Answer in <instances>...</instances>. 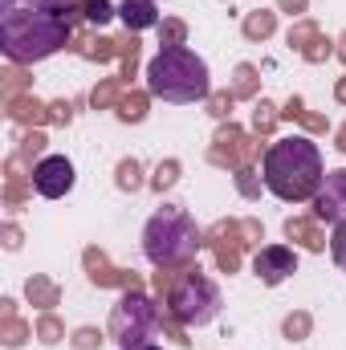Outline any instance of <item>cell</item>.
Here are the masks:
<instances>
[{"instance_id": "6da1fadb", "label": "cell", "mask_w": 346, "mask_h": 350, "mask_svg": "<svg viewBox=\"0 0 346 350\" xmlns=\"http://www.w3.org/2000/svg\"><path fill=\"white\" fill-rule=\"evenodd\" d=\"M265 187L285 200V204H306L318 196L322 187V151L318 143H310L306 135H285V139H273V147L265 151Z\"/></svg>"}, {"instance_id": "7a4b0ae2", "label": "cell", "mask_w": 346, "mask_h": 350, "mask_svg": "<svg viewBox=\"0 0 346 350\" xmlns=\"http://www.w3.org/2000/svg\"><path fill=\"white\" fill-rule=\"evenodd\" d=\"M74 41L70 21L57 12H37V8H12L0 16V49L12 66H33L53 57Z\"/></svg>"}, {"instance_id": "3957f363", "label": "cell", "mask_w": 346, "mask_h": 350, "mask_svg": "<svg viewBox=\"0 0 346 350\" xmlns=\"http://www.w3.org/2000/svg\"><path fill=\"white\" fill-rule=\"evenodd\" d=\"M147 90L151 98H163L172 106H187V102H208L212 82H208V62L200 53H191L187 45L175 49H159L147 62Z\"/></svg>"}, {"instance_id": "277c9868", "label": "cell", "mask_w": 346, "mask_h": 350, "mask_svg": "<svg viewBox=\"0 0 346 350\" xmlns=\"http://www.w3.org/2000/svg\"><path fill=\"white\" fill-rule=\"evenodd\" d=\"M200 249H204V232L196 228L191 212L179 204H163L143 228V253L155 269H183L196 261Z\"/></svg>"}, {"instance_id": "5b68a950", "label": "cell", "mask_w": 346, "mask_h": 350, "mask_svg": "<svg viewBox=\"0 0 346 350\" xmlns=\"http://www.w3.org/2000/svg\"><path fill=\"white\" fill-rule=\"evenodd\" d=\"M163 306H168V314H172L175 322H183V326H208L220 314L224 301H220V285L200 265H183L179 277H175V285L163 297Z\"/></svg>"}, {"instance_id": "8992f818", "label": "cell", "mask_w": 346, "mask_h": 350, "mask_svg": "<svg viewBox=\"0 0 346 350\" xmlns=\"http://www.w3.org/2000/svg\"><path fill=\"white\" fill-rule=\"evenodd\" d=\"M159 306H155V297H147L143 289H122V297L114 301V310H110V338L118 342V347H143L151 334H155V326H159Z\"/></svg>"}, {"instance_id": "52a82bcc", "label": "cell", "mask_w": 346, "mask_h": 350, "mask_svg": "<svg viewBox=\"0 0 346 350\" xmlns=\"http://www.w3.org/2000/svg\"><path fill=\"white\" fill-rule=\"evenodd\" d=\"M261 159V135H245L232 118L220 122L212 147H208V163L212 167H228V172H241V167H253Z\"/></svg>"}, {"instance_id": "ba28073f", "label": "cell", "mask_w": 346, "mask_h": 350, "mask_svg": "<svg viewBox=\"0 0 346 350\" xmlns=\"http://www.w3.org/2000/svg\"><path fill=\"white\" fill-rule=\"evenodd\" d=\"M204 245L212 249L220 273H237L245 249H249V237H245V224H241V220H216V224L204 232Z\"/></svg>"}, {"instance_id": "9c48e42d", "label": "cell", "mask_w": 346, "mask_h": 350, "mask_svg": "<svg viewBox=\"0 0 346 350\" xmlns=\"http://www.w3.org/2000/svg\"><path fill=\"white\" fill-rule=\"evenodd\" d=\"M82 269H86L90 285H98V289H143V277L139 273L110 265V257L98 245H90L86 253H82Z\"/></svg>"}, {"instance_id": "30bf717a", "label": "cell", "mask_w": 346, "mask_h": 350, "mask_svg": "<svg viewBox=\"0 0 346 350\" xmlns=\"http://www.w3.org/2000/svg\"><path fill=\"white\" fill-rule=\"evenodd\" d=\"M310 216L322 224H343L346 220V167H334V172H326L322 179V187H318V196H314V208H310Z\"/></svg>"}, {"instance_id": "8fae6325", "label": "cell", "mask_w": 346, "mask_h": 350, "mask_svg": "<svg viewBox=\"0 0 346 350\" xmlns=\"http://www.w3.org/2000/svg\"><path fill=\"white\" fill-rule=\"evenodd\" d=\"M33 187H37V196H45V200H62V196L74 187V163H70L66 155H45V159H37V167H33Z\"/></svg>"}, {"instance_id": "7c38bea8", "label": "cell", "mask_w": 346, "mask_h": 350, "mask_svg": "<svg viewBox=\"0 0 346 350\" xmlns=\"http://www.w3.org/2000/svg\"><path fill=\"white\" fill-rule=\"evenodd\" d=\"M253 273L261 277V285H281L285 277L297 273V253L289 245H265L253 257Z\"/></svg>"}, {"instance_id": "4fadbf2b", "label": "cell", "mask_w": 346, "mask_h": 350, "mask_svg": "<svg viewBox=\"0 0 346 350\" xmlns=\"http://www.w3.org/2000/svg\"><path fill=\"white\" fill-rule=\"evenodd\" d=\"M285 237L297 245V249H306V253H326V232H322V224L314 220V216H289L285 220Z\"/></svg>"}, {"instance_id": "5bb4252c", "label": "cell", "mask_w": 346, "mask_h": 350, "mask_svg": "<svg viewBox=\"0 0 346 350\" xmlns=\"http://www.w3.org/2000/svg\"><path fill=\"white\" fill-rule=\"evenodd\" d=\"M4 114L21 126H41V122H49V102H41L33 94H12V98H4Z\"/></svg>"}, {"instance_id": "9a60e30c", "label": "cell", "mask_w": 346, "mask_h": 350, "mask_svg": "<svg viewBox=\"0 0 346 350\" xmlns=\"http://www.w3.org/2000/svg\"><path fill=\"white\" fill-rule=\"evenodd\" d=\"M70 49H74L78 57H86V62H98V66H106V62H114V57H118V37H98V33H74Z\"/></svg>"}, {"instance_id": "2e32d148", "label": "cell", "mask_w": 346, "mask_h": 350, "mask_svg": "<svg viewBox=\"0 0 346 350\" xmlns=\"http://www.w3.org/2000/svg\"><path fill=\"white\" fill-rule=\"evenodd\" d=\"M118 16L131 33H143V29H159V4L155 0H122L118 4Z\"/></svg>"}, {"instance_id": "e0dca14e", "label": "cell", "mask_w": 346, "mask_h": 350, "mask_svg": "<svg viewBox=\"0 0 346 350\" xmlns=\"http://www.w3.org/2000/svg\"><path fill=\"white\" fill-rule=\"evenodd\" d=\"M25 297H29L41 314H49V310L62 301V285H57L53 277H45V273H33V277L25 281Z\"/></svg>"}, {"instance_id": "ac0fdd59", "label": "cell", "mask_w": 346, "mask_h": 350, "mask_svg": "<svg viewBox=\"0 0 346 350\" xmlns=\"http://www.w3.org/2000/svg\"><path fill=\"white\" fill-rule=\"evenodd\" d=\"M147 110H151V90H135V86L122 90V98H118V106H114L118 122H143Z\"/></svg>"}, {"instance_id": "d6986e66", "label": "cell", "mask_w": 346, "mask_h": 350, "mask_svg": "<svg viewBox=\"0 0 346 350\" xmlns=\"http://www.w3.org/2000/svg\"><path fill=\"white\" fill-rule=\"evenodd\" d=\"M139 57H143L139 33H131V29H127V33L118 37V66H122V70H118V78L127 82V90H131V78L139 74Z\"/></svg>"}, {"instance_id": "ffe728a7", "label": "cell", "mask_w": 346, "mask_h": 350, "mask_svg": "<svg viewBox=\"0 0 346 350\" xmlns=\"http://www.w3.org/2000/svg\"><path fill=\"white\" fill-rule=\"evenodd\" d=\"M241 33H245V41H269V37L277 33V12H269V8L249 12V16L241 21Z\"/></svg>"}, {"instance_id": "44dd1931", "label": "cell", "mask_w": 346, "mask_h": 350, "mask_svg": "<svg viewBox=\"0 0 346 350\" xmlns=\"http://www.w3.org/2000/svg\"><path fill=\"white\" fill-rule=\"evenodd\" d=\"M29 191H37L33 175H4V208L8 212H21L29 204Z\"/></svg>"}, {"instance_id": "7402d4cb", "label": "cell", "mask_w": 346, "mask_h": 350, "mask_svg": "<svg viewBox=\"0 0 346 350\" xmlns=\"http://www.w3.org/2000/svg\"><path fill=\"white\" fill-rule=\"evenodd\" d=\"M45 147H49V139H45V131H41V126H29V131L16 139V155H21L29 167H37L33 159H45Z\"/></svg>"}, {"instance_id": "603a6c76", "label": "cell", "mask_w": 346, "mask_h": 350, "mask_svg": "<svg viewBox=\"0 0 346 350\" xmlns=\"http://www.w3.org/2000/svg\"><path fill=\"white\" fill-rule=\"evenodd\" d=\"M232 94H237V98H257L261 94V70L257 66L241 62V66L232 70Z\"/></svg>"}, {"instance_id": "cb8c5ba5", "label": "cell", "mask_w": 346, "mask_h": 350, "mask_svg": "<svg viewBox=\"0 0 346 350\" xmlns=\"http://www.w3.org/2000/svg\"><path fill=\"white\" fill-rule=\"evenodd\" d=\"M122 78H102L98 86L90 90V106L94 110H110V106H118V98H122Z\"/></svg>"}, {"instance_id": "d4e9b609", "label": "cell", "mask_w": 346, "mask_h": 350, "mask_svg": "<svg viewBox=\"0 0 346 350\" xmlns=\"http://www.w3.org/2000/svg\"><path fill=\"white\" fill-rule=\"evenodd\" d=\"M29 338H37V330H33L29 322H21V318H0V342L8 350L25 347Z\"/></svg>"}, {"instance_id": "484cf974", "label": "cell", "mask_w": 346, "mask_h": 350, "mask_svg": "<svg viewBox=\"0 0 346 350\" xmlns=\"http://www.w3.org/2000/svg\"><path fill=\"white\" fill-rule=\"evenodd\" d=\"M114 183H118V191H139V187L151 183V179H143V163H139V159H118Z\"/></svg>"}, {"instance_id": "4316f807", "label": "cell", "mask_w": 346, "mask_h": 350, "mask_svg": "<svg viewBox=\"0 0 346 350\" xmlns=\"http://www.w3.org/2000/svg\"><path fill=\"white\" fill-rule=\"evenodd\" d=\"M281 334H285L289 342H306V338L314 334V318H310L306 310H293V314H285V322H281Z\"/></svg>"}, {"instance_id": "83f0119b", "label": "cell", "mask_w": 346, "mask_h": 350, "mask_svg": "<svg viewBox=\"0 0 346 350\" xmlns=\"http://www.w3.org/2000/svg\"><path fill=\"white\" fill-rule=\"evenodd\" d=\"M33 330H37V342H45V347H57V342L66 338V322H62L53 310H49V314H41Z\"/></svg>"}, {"instance_id": "f1b7e54d", "label": "cell", "mask_w": 346, "mask_h": 350, "mask_svg": "<svg viewBox=\"0 0 346 350\" xmlns=\"http://www.w3.org/2000/svg\"><path fill=\"white\" fill-rule=\"evenodd\" d=\"M25 4L37 8V12H57V16H66L70 25L82 21V0H25Z\"/></svg>"}, {"instance_id": "f546056e", "label": "cell", "mask_w": 346, "mask_h": 350, "mask_svg": "<svg viewBox=\"0 0 346 350\" xmlns=\"http://www.w3.org/2000/svg\"><path fill=\"white\" fill-rule=\"evenodd\" d=\"M29 86H33L29 70H21V66H4V70H0V94H4V98H12V94H29Z\"/></svg>"}, {"instance_id": "4dcf8cb0", "label": "cell", "mask_w": 346, "mask_h": 350, "mask_svg": "<svg viewBox=\"0 0 346 350\" xmlns=\"http://www.w3.org/2000/svg\"><path fill=\"white\" fill-rule=\"evenodd\" d=\"M187 41V21L183 16H163L159 21V45L163 49H175V45H183Z\"/></svg>"}, {"instance_id": "1f68e13d", "label": "cell", "mask_w": 346, "mask_h": 350, "mask_svg": "<svg viewBox=\"0 0 346 350\" xmlns=\"http://www.w3.org/2000/svg\"><path fill=\"white\" fill-rule=\"evenodd\" d=\"M277 118H281V110H277V106H273L269 98H261L257 106H253V131H257L261 139H269V135H273Z\"/></svg>"}, {"instance_id": "d6a6232c", "label": "cell", "mask_w": 346, "mask_h": 350, "mask_svg": "<svg viewBox=\"0 0 346 350\" xmlns=\"http://www.w3.org/2000/svg\"><path fill=\"white\" fill-rule=\"evenodd\" d=\"M318 33H322V29H318L314 21H306V16H302V21H293V25H289V33H285V45L302 53V49H306V45H310Z\"/></svg>"}, {"instance_id": "836d02e7", "label": "cell", "mask_w": 346, "mask_h": 350, "mask_svg": "<svg viewBox=\"0 0 346 350\" xmlns=\"http://www.w3.org/2000/svg\"><path fill=\"white\" fill-rule=\"evenodd\" d=\"M204 106H208V114H212L216 122H228V118H232V106H237V94H232V90H212Z\"/></svg>"}, {"instance_id": "e575fe53", "label": "cell", "mask_w": 346, "mask_h": 350, "mask_svg": "<svg viewBox=\"0 0 346 350\" xmlns=\"http://www.w3.org/2000/svg\"><path fill=\"white\" fill-rule=\"evenodd\" d=\"M110 16H118V8L110 0H82V21L86 25H106Z\"/></svg>"}, {"instance_id": "d590c367", "label": "cell", "mask_w": 346, "mask_h": 350, "mask_svg": "<svg viewBox=\"0 0 346 350\" xmlns=\"http://www.w3.org/2000/svg\"><path fill=\"white\" fill-rule=\"evenodd\" d=\"M179 172H183V167H179V159H163V163L155 167V175H151V187H155V191L175 187V183H179Z\"/></svg>"}, {"instance_id": "8d00e7d4", "label": "cell", "mask_w": 346, "mask_h": 350, "mask_svg": "<svg viewBox=\"0 0 346 350\" xmlns=\"http://www.w3.org/2000/svg\"><path fill=\"white\" fill-rule=\"evenodd\" d=\"M232 179H237V191H241L245 200H257V196H261V183H265V179H261L253 167H241V172H232Z\"/></svg>"}, {"instance_id": "74e56055", "label": "cell", "mask_w": 346, "mask_h": 350, "mask_svg": "<svg viewBox=\"0 0 346 350\" xmlns=\"http://www.w3.org/2000/svg\"><path fill=\"white\" fill-rule=\"evenodd\" d=\"M102 338H106V334H102L98 326H78V330H74V338H70V347H74V350H98V347H102Z\"/></svg>"}, {"instance_id": "f35d334b", "label": "cell", "mask_w": 346, "mask_h": 350, "mask_svg": "<svg viewBox=\"0 0 346 350\" xmlns=\"http://www.w3.org/2000/svg\"><path fill=\"white\" fill-rule=\"evenodd\" d=\"M330 53H334V41H326L322 33H318V37H314V41H310L306 49H302V57H306L310 66H322V62H326Z\"/></svg>"}, {"instance_id": "ab89813d", "label": "cell", "mask_w": 346, "mask_h": 350, "mask_svg": "<svg viewBox=\"0 0 346 350\" xmlns=\"http://www.w3.org/2000/svg\"><path fill=\"white\" fill-rule=\"evenodd\" d=\"M159 330L172 338L175 347H191V338H187V326H183V322H175L172 314H163V318H159Z\"/></svg>"}, {"instance_id": "60d3db41", "label": "cell", "mask_w": 346, "mask_h": 350, "mask_svg": "<svg viewBox=\"0 0 346 350\" xmlns=\"http://www.w3.org/2000/svg\"><path fill=\"white\" fill-rule=\"evenodd\" d=\"M49 122H53V126H70V122H74V106H70L66 98L49 102Z\"/></svg>"}, {"instance_id": "b9f144b4", "label": "cell", "mask_w": 346, "mask_h": 350, "mask_svg": "<svg viewBox=\"0 0 346 350\" xmlns=\"http://www.w3.org/2000/svg\"><path fill=\"white\" fill-rule=\"evenodd\" d=\"M293 122H302V126L314 131V135H326V131H330V118H326V114H314V110H302Z\"/></svg>"}, {"instance_id": "7bdbcfd3", "label": "cell", "mask_w": 346, "mask_h": 350, "mask_svg": "<svg viewBox=\"0 0 346 350\" xmlns=\"http://www.w3.org/2000/svg\"><path fill=\"white\" fill-rule=\"evenodd\" d=\"M330 253H334V261L346 269V220H343V224H334V237H330Z\"/></svg>"}, {"instance_id": "ee69618b", "label": "cell", "mask_w": 346, "mask_h": 350, "mask_svg": "<svg viewBox=\"0 0 346 350\" xmlns=\"http://www.w3.org/2000/svg\"><path fill=\"white\" fill-rule=\"evenodd\" d=\"M0 241H4V249H8V253H16V249L25 245V232H21V228H16L12 220H8V224L0 228Z\"/></svg>"}, {"instance_id": "f6af8a7d", "label": "cell", "mask_w": 346, "mask_h": 350, "mask_svg": "<svg viewBox=\"0 0 346 350\" xmlns=\"http://www.w3.org/2000/svg\"><path fill=\"white\" fill-rule=\"evenodd\" d=\"M175 277H179V269H159V273H155V297H168V289L175 285Z\"/></svg>"}, {"instance_id": "bcb514c9", "label": "cell", "mask_w": 346, "mask_h": 350, "mask_svg": "<svg viewBox=\"0 0 346 350\" xmlns=\"http://www.w3.org/2000/svg\"><path fill=\"white\" fill-rule=\"evenodd\" d=\"M245 224V237H249V249H261V241H265V228H261V220H241Z\"/></svg>"}, {"instance_id": "7dc6e473", "label": "cell", "mask_w": 346, "mask_h": 350, "mask_svg": "<svg viewBox=\"0 0 346 350\" xmlns=\"http://www.w3.org/2000/svg\"><path fill=\"white\" fill-rule=\"evenodd\" d=\"M310 8V0H277V12H289V16H302Z\"/></svg>"}, {"instance_id": "c3c4849f", "label": "cell", "mask_w": 346, "mask_h": 350, "mask_svg": "<svg viewBox=\"0 0 346 350\" xmlns=\"http://www.w3.org/2000/svg\"><path fill=\"white\" fill-rule=\"evenodd\" d=\"M302 110H306V102H302V98H297V94H293V98H289V102H285V106H281V118H297V114H302Z\"/></svg>"}, {"instance_id": "681fc988", "label": "cell", "mask_w": 346, "mask_h": 350, "mask_svg": "<svg viewBox=\"0 0 346 350\" xmlns=\"http://www.w3.org/2000/svg\"><path fill=\"white\" fill-rule=\"evenodd\" d=\"M0 318H16V301L12 297H0Z\"/></svg>"}, {"instance_id": "f907efd6", "label": "cell", "mask_w": 346, "mask_h": 350, "mask_svg": "<svg viewBox=\"0 0 346 350\" xmlns=\"http://www.w3.org/2000/svg\"><path fill=\"white\" fill-rule=\"evenodd\" d=\"M334 102H338V106H346V74L338 78V86H334Z\"/></svg>"}, {"instance_id": "816d5d0a", "label": "cell", "mask_w": 346, "mask_h": 350, "mask_svg": "<svg viewBox=\"0 0 346 350\" xmlns=\"http://www.w3.org/2000/svg\"><path fill=\"white\" fill-rule=\"evenodd\" d=\"M334 147H338V151L346 155V122L338 126V131H334Z\"/></svg>"}, {"instance_id": "f5cc1de1", "label": "cell", "mask_w": 346, "mask_h": 350, "mask_svg": "<svg viewBox=\"0 0 346 350\" xmlns=\"http://www.w3.org/2000/svg\"><path fill=\"white\" fill-rule=\"evenodd\" d=\"M334 57H338V62H343V66H346V33H343V37H338V45H334Z\"/></svg>"}, {"instance_id": "db71d44e", "label": "cell", "mask_w": 346, "mask_h": 350, "mask_svg": "<svg viewBox=\"0 0 346 350\" xmlns=\"http://www.w3.org/2000/svg\"><path fill=\"white\" fill-rule=\"evenodd\" d=\"M127 350H163V347H147V342H143V347H127Z\"/></svg>"}]
</instances>
